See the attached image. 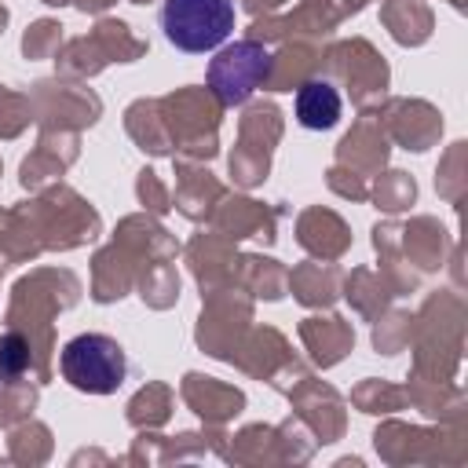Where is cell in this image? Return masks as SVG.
<instances>
[{
  "label": "cell",
  "mask_w": 468,
  "mask_h": 468,
  "mask_svg": "<svg viewBox=\"0 0 468 468\" xmlns=\"http://www.w3.org/2000/svg\"><path fill=\"white\" fill-rule=\"evenodd\" d=\"M62 377L84 395H113L128 380V355L106 333H80L62 347Z\"/></svg>",
  "instance_id": "1"
},
{
  "label": "cell",
  "mask_w": 468,
  "mask_h": 468,
  "mask_svg": "<svg viewBox=\"0 0 468 468\" xmlns=\"http://www.w3.org/2000/svg\"><path fill=\"white\" fill-rule=\"evenodd\" d=\"M296 121L311 132H325L340 121V95L329 80H303L296 88Z\"/></svg>",
  "instance_id": "4"
},
{
  "label": "cell",
  "mask_w": 468,
  "mask_h": 468,
  "mask_svg": "<svg viewBox=\"0 0 468 468\" xmlns=\"http://www.w3.org/2000/svg\"><path fill=\"white\" fill-rule=\"evenodd\" d=\"M161 29L172 48L201 55L216 51L234 29L230 0H161Z\"/></svg>",
  "instance_id": "2"
},
{
  "label": "cell",
  "mask_w": 468,
  "mask_h": 468,
  "mask_svg": "<svg viewBox=\"0 0 468 468\" xmlns=\"http://www.w3.org/2000/svg\"><path fill=\"white\" fill-rule=\"evenodd\" d=\"M26 366H29V347H26V340H22L18 333L0 336V380L18 377Z\"/></svg>",
  "instance_id": "5"
},
{
  "label": "cell",
  "mask_w": 468,
  "mask_h": 468,
  "mask_svg": "<svg viewBox=\"0 0 468 468\" xmlns=\"http://www.w3.org/2000/svg\"><path fill=\"white\" fill-rule=\"evenodd\" d=\"M271 69H274L271 48L256 40H238L208 62V88L223 106H241L260 84H267Z\"/></svg>",
  "instance_id": "3"
}]
</instances>
